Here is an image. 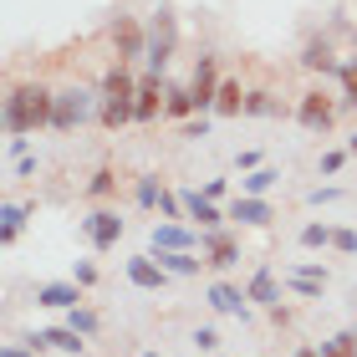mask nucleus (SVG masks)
<instances>
[{"label": "nucleus", "mask_w": 357, "mask_h": 357, "mask_svg": "<svg viewBox=\"0 0 357 357\" xmlns=\"http://www.w3.org/2000/svg\"><path fill=\"white\" fill-rule=\"evenodd\" d=\"M56 123V92L41 82H15L6 97V133L10 138H31L36 128Z\"/></svg>", "instance_id": "f257e3e1"}, {"label": "nucleus", "mask_w": 357, "mask_h": 357, "mask_svg": "<svg viewBox=\"0 0 357 357\" xmlns=\"http://www.w3.org/2000/svg\"><path fill=\"white\" fill-rule=\"evenodd\" d=\"M97 112H102V92L92 87H61L56 92V133H77V128H87Z\"/></svg>", "instance_id": "f03ea898"}, {"label": "nucleus", "mask_w": 357, "mask_h": 357, "mask_svg": "<svg viewBox=\"0 0 357 357\" xmlns=\"http://www.w3.org/2000/svg\"><path fill=\"white\" fill-rule=\"evenodd\" d=\"M174 52H178V15H174L169 6H158L153 21H149V56H143V61H149V72L169 77Z\"/></svg>", "instance_id": "7ed1b4c3"}, {"label": "nucleus", "mask_w": 357, "mask_h": 357, "mask_svg": "<svg viewBox=\"0 0 357 357\" xmlns=\"http://www.w3.org/2000/svg\"><path fill=\"white\" fill-rule=\"evenodd\" d=\"M296 123L306 128V133H332V123H337V97H327V92H301Z\"/></svg>", "instance_id": "20e7f679"}, {"label": "nucleus", "mask_w": 357, "mask_h": 357, "mask_svg": "<svg viewBox=\"0 0 357 357\" xmlns=\"http://www.w3.org/2000/svg\"><path fill=\"white\" fill-rule=\"evenodd\" d=\"M123 230H128V225H123L118 209H92V215L82 220V235L92 240V250H112L123 240Z\"/></svg>", "instance_id": "39448f33"}, {"label": "nucleus", "mask_w": 357, "mask_h": 357, "mask_svg": "<svg viewBox=\"0 0 357 357\" xmlns=\"http://www.w3.org/2000/svg\"><path fill=\"white\" fill-rule=\"evenodd\" d=\"M112 46H118V61L149 56V26H138V15H118L112 21Z\"/></svg>", "instance_id": "423d86ee"}, {"label": "nucleus", "mask_w": 357, "mask_h": 357, "mask_svg": "<svg viewBox=\"0 0 357 357\" xmlns=\"http://www.w3.org/2000/svg\"><path fill=\"white\" fill-rule=\"evenodd\" d=\"M281 291H286V275L275 281L271 266H255L250 281H245V296H250L255 306H266V312H281Z\"/></svg>", "instance_id": "0eeeda50"}, {"label": "nucleus", "mask_w": 357, "mask_h": 357, "mask_svg": "<svg viewBox=\"0 0 357 357\" xmlns=\"http://www.w3.org/2000/svg\"><path fill=\"white\" fill-rule=\"evenodd\" d=\"M178 199H184V215H189V225H199V230H225V209L209 199V194H199V189H184L178 194Z\"/></svg>", "instance_id": "6e6552de"}, {"label": "nucleus", "mask_w": 357, "mask_h": 357, "mask_svg": "<svg viewBox=\"0 0 357 357\" xmlns=\"http://www.w3.org/2000/svg\"><path fill=\"white\" fill-rule=\"evenodd\" d=\"M26 342L36 347V352L56 347V352H67V357H82V352H87V337H82V332H72V327H41V332H31Z\"/></svg>", "instance_id": "1a4fd4ad"}, {"label": "nucleus", "mask_w": 357, "mask_h": 357, "mask_svg": "<svg viewBox=\"0 0 357 357\" xmlns=\"http://www.w3.org/2000/svg\"><path fill=\"white\" fill-rule=\"evenodd\" d=\"M204 296H209V306H215V312H220V317H240V321H245V317H250V296H245V286H230V281H215V286H209V291H204Z\"/></svg>", "instance_id": "9d476101"}, {"label": "nucleus", "mask_w": 357, "mask_h": 357, "mask_svg": "<svg viewBox=\"0 0 357 357\" xmlns=\"http://www.w3.org/2000/svg\"><path fill=\"white\" fill-rule=\"evenodd\" d=\"M204 261L215 266V271L240 266V240H235L230 230H204Z\"/></svg>", "instance_id": "9b49d317"}, {"label": "nucleus", "mask_w": 357, "mask_h": 357, "mask_svg": "<svg viewBox=\"0 0 357 357\" xmlns=\"http://www.w3.org/2000/svg\"><path fill=\"white\" fill-rule=\"evenodd\" d=\"M153 250H199V230H189L178 220H158L153 225Z\"/></svg>", "instance_id": "f8f14e48"}, {"label": "nucleus", "mask_w": 357, "mask_h": 357, "mask_svg": "<svg viewBox=\"0 0 357 357\" xmlns=\"http://www.w3.org/2000/svg\"><path fill=\"white\" fill-rule=\"evenodd\" d=\"M128 281H133L138 291H164L169 271L158 266V255H128Z\"/></svg>", "instance_id": "ddd939ff"}, {"label": "nucleus", "mask_w": 357, "mask_h": 357, "mask_svg": "<svg viewBox=\"0 0 357 357\" xmlns=\"http://www.w3.org/2000/svg\"><path fill=\"white\" fill-rule=\"evenodd\" d=\"M36 306L72 312V306H82V286H77V281H41V286H36Z\"/></svg>", "instance_id": "4468645a"}, {"label": "nucleus", "mask_w": 357, "mask_h": 357, "mask_svg": "<svg viewBox=\"0 0 357 357\" xmlns=\"http://www.w3.org/2000/svg\"><path fill=\"white\" fill-rule=\"evenodd\" d=\"M230 220H235V225H250V230H266V225L275 220V209H271V199H255V194H240V199L230 204Z\"/></svg>", "instance_id": "2eb2a0df"}, {"label": "nucleus", "mask_w": 357, "mask_h": 357, "mask_svg": "<svg viewBox=\"0 0 357 357\" xmlns=\"http://www.w3.org/2000/svg\"><path fill=\"white\" fill-rule=\"evenodd\" d=\"M133 97H138V77L128 72V61L107 67V77H102V102H133Z\"/></svg>", "instance_id": "dca6fc26"}, {"label": "nucleus", "mask_w": 357, "mask_h": 357, "mask_svg": "<svg viewBox=\"0 0 357 357\" xmlns=\"http://www.w3.org/2000/svg\"><path fill=\"white\" fill-rule=\"evenodd\" d=\"M296 61H301L306 72H337V67H342V61H337V52H332V41H327V36H312V41L301 46V56H296Z\"/></svg>", "instance_id": "f3484780"}, {"label": "nucleus", "mask_w": 357, "mask_h": 357, "mask_svg": "<svg viewBox=\"0 0 357 357\" xmlns=\"http://www.w3.org/2000/svg\"><path fill=\"white\" fill-rule=\"evenodd\" d=\"M164 118H174V123H189V118H199L194 87H178V82H169V97H164Z\"/></svg>", "instance_id": "a211bd4d"}, {"label": "nucleus", "mask_w": 357, "mask_h": 357, "mask_svg": "<svg viewBox=\"0 0 357 357\" xmlns=\"http://www.w3.org/2000/svg\"><path fill=\"white\" fill-rule=\"evenodd\" d=\"M153 255H158V266H164L169 275H184V281H189V275H199V266H209L194 250H153Z\"/></svg>", "instance_id": "6ab92c4d"}, {"label": "nucleus", "mask_w": 357, "mask_h": 357, "mask_svg": "<svg viewBox=\"0 0 357 357\" xmlns=\"http://www.w3.org/2000/svg\"><path fill=\"white\" fill-rule=\"evenodd\" d=\"M26 215H31V204H15V199L0 204V240H6V245H15V240H21Z\"/></svg>", "instance_id": "aec40b11"}, {"label": "nucleus", "mask_w": 357, "mask_h": 357, "mask_svg": "<svg viewBox=\"0 0 357 357\" xmlns=\"http://www.w3.org/2000/svg\"><path fill=\"white\" fill-rule=\"evenodd\" d=\"M215 118H245V87H240V82H220Z\"/></svg>", "instance_id": "412c9836"}, {"label": "nucleus", "mask_w": 357, "mask_h": 357, "mask_svg": "<svg viewBox=\"0 0 357 357\" xmlns=\"http://www.w3.org/2000/svg\"><path fill=\"white\" fill-rule=\"evenodd\" d=\"M281 184V169H271V164H261V169H250L245 178H240V194H255V199H266V194Z\"/></svg>", "instance_id": "4be33fe9"}, {"label": "nucleus", "mask_w": 357, "mask_h": 357, "mask_svg": "<svg viewBox=\"0 0 357 357\" xmlns=\"http://www.w3.org/2000/svg\"><path fill=\"white\" fill-rule=\"evenodd\" d=\"M245 118H281V102H275V92L250 87V92H245Z\"/></svg>", "instance_id": "5701e85b"}, {"label": "nucleus", "mask_w": 357, "mask_h": 357, "mask_svg": "<svg viewBox=\"0 0 357 357\" xmlns=\"http://www.w3.org/2000/svg\"><path fill=\"white\" fill-rule=\"evenodd\" d=\"M286 286L296 291V296L317 301V296H321V286H327V275H312V271H296V266H291V271H286Z\"/></svg>", "instance_id": "b1692460"}, {"label": "nucleus", "mask_w": 357, "mask_h": 357, "mask_svg": "<svg viewBox=\"0 0 357 357\" xmlns=\"http://www.w3.org/2000/svg\"><path fill=\"white\" fill-rule=\"evenodd\" d=\"M97 123H102V128H112V133H118V128H128V123H138V118H133V102H102Z\"/></svg>", "instance_id": "393cba45"}, {"label": "nucleus", "mask_w": 357, "mask_h": 357, "mask_svg": "<svg viewBox=\"0 0 357 357\" xmlns=\"http://www.w3.org/2000/svg\"><path fill=\"white\" fill-rule=\"evenodd\" d=\"M133 199H138V209H158V199H164L158 174H143V178H138V184H133Z\"/></svg>", "instance_id": "a878e982"}, {"label": "nucleus", "mask_w": 357, "mask_h": 357, "mask_svg": "<svg viewBox=\"0 0 357 357\" xmlns=\"http://www.w3.org/2000/svg\"><path fill=\"white\" fill-rule=\"evenodd\" d=\"M67 327L82 332V337H97V332H102V317H97L92 306H72V312H67Z\"/></svg>", "instance_id": "bb28decb"}, {"label": "nucleus", "mask_w": 357, "mask_h": 357, "mask_svg": "<svg viewBox=\"0 0 357 357\" xmlns=\"http://www.w3.org/2000/svg\"><path fill=\"white\" fill-rule=\"evenodd\" d=\"M337 82H342V97H337V107H357V56L337 67Z\"/></svg>", "instance_id": "cd10ccee"}, {"label": "nucleus", "mask_w": 357, "mask_h": 357, "mask_svg": "<svg viewBox=\"0 0 357 357\" xmlns=\"http://www.w3.org/2000/svg\"><path fill=\"white\" fill-rule=\"evenodd\" d=\"M332 235H337V230H332V225H321V220L301 225V245H306V250H327V245H332Z\"/></svg>", "instance_id": "c85d7f7f"}, {"label": "nucleus", "mask_w": 357, "mask_h": 357, "mask_svg": "<svg viewBox=\"0 0 357 357\" xmlns=\"http://www.w3.org/2000/svg\"><path fill=\"white\" fill-rule=\"evenodd\" d=\"M317 352H321V357H357V332H337V337H327Z\"/></svg>", "instance_id": "c756f323"}, {"label": "nucleus", "mask_w": 357, "mask_h": 357, "mask_svg": "<svg viewBox=\"0 0 357 357\" xmlns=\"http://www.w3.org/2000/svg\"><path fill=\"white\" fill-rule=\"evenodd\" d=\"M112 189H118V174H112L107 164H102V169H97V174L87 178V199H107Z\"/></svg>", "instance_id": "7c9ffc66"}, {"label": "nucleus", "mask_w": 357, "mask_h": 357, "mask_svg": "<svg viewBox=\"0 0 357 357\" xmlns=\"http://www.w3.org/2000/svg\"><path fill=\"white\" fill-rule=\"evenodd\" d=\"M342 164H347V149H327V153H321V164H317V174H321V178H337V174H342Z\"/></svg>", "instance_id": "2f4dec72"}, {"label": "nucleus", "mask_w": 357, "mask_h": 357, "mask_svg": "<svg viewBox=\"0 0 357 357\" xmlns=\"http://www.w3.org/2000/svg\"><path fill=\"white\" fill-rule=\"evenodd\" d=\"M342 199V189L337 184H317V189H306V204H337Z\"/></svg>", "instance_id": "473e14b6"}, {"label": "nucleus", "mask_w": 357, "mask_h": 357, "mask_svg": "<svg viewBox=\"0 0 357 357\" xmlns=\"http://www.w3.org/2000/svg\"><path fill=\"white\" fill-rule=\"evenodd\" d=\"M158 215H164V220H189V215H184V199L169 194V189H164V199H158Z\"/></svg>", "instance_id": "72a5a7b5"}, {"label": "nucleus", "mask_w": 357, "mask_h": 357, "mask_svg": "<svg viewBox=\"0 0 357 357\" xmlns=\"http://www.w3.org/2000/svg\"><path fill=\"white\" fill-rule=\"evenodd\" d=\"M97 275H102V271H97L92 261H77V266H72V281L82 286V291H87V286H97Z\"/></svg>", "instance_id": "f704fd0d"}, {"label": "nucleus", "mask_w": 357, "mask_h": 357, "mask_svg": "<svg viewBox=\"0 0 357 357\" xmlns=\"http://www.w3.org/2000/svg\"><path fill=\"white\" fill-rule=\"evenodd\" d=\"M189 342L199 347V352H215V347H220V332H215V327H194V337H189Z\"/></svg>", "instance_id": "c9c22d12"}, {"label": "nucleus", "mask_w": 357, "mask_h": 357, "mask_svg": "<svg viewBox=\"0 0 357 357\" xmlns=\"http://www.w3.org/2000/svg\"><path fill=\"white\" fill-rule=\"evenodd\" d=\"M332 250H342V255H357V230H337V235H332Z\"/></svg>", "instance_id": "e433bc0d"}, {"label": "nucleus", "mask_w": 357, "mask_h": 357, "mask_svg": "<svg viewBox=\"0 0 357 357\" xmlns=\"http://www.w3.org/2000/svg\"><path fill=\"white\" fill-rule=\"evenodd\" d=\"M184 138H194V143H199V138H209V118H204V112L184 123Z\"/></svg>", "instance_id": "4c0bfd02"}, {"label": "nucleus", "mask_w": 357, "mask_h": 357, "mask_svg": "<svg viewBox=\"0 0 357 357\" xmlns=\"http://www.w3.org/2000/svg\"><path fill=\"white\" fill-rule=\"evenodd\" d=\"M235 169H240V174L261 169V153H255V149H245V153H235Z\"/></svg>", "instance_id": "58836bf2"}, {"label": "nucleus", "mask_w": 357, "mask_h": 357, "mask_svg": "<svg viewBox=\"0 0 357 357\" xmlns=\"http://www.w3.org/2000/svg\"><path fill=\"white\" fill-rule=\"evenodd\" d=\"M225 189H230V184H225V178H204V189H199V194H209V199L220 204V199H225Z\"/></svg>", "instance_id": "ea45409f"}, {"label": "nucleus", "mask_w": 357, "mask_h": 357, "mask_svg": "<svg viewBox=\"0 0 357 357\" xmlns=\"http://www.w3.org/2000/svg\"><path fill=\"white\" fill-rule=\"evenodd\" d=\"M6 153H10V158H26V153H31V138H10Z\"/></svg>", "instance_id": "a19ab883"}, {"label": "nucleus", "mask_w": 357, "mask_h": 357, "mask_svg": "<svg viewBox=\"0 0 357 357\" xmlns=\"http://www.w3.org/2000/svg\"><path fill=\"white\" fill-rule=\"evenodd\" d=\"M0 357H36V347H31V342L15 347V342H10V347H0Z\"/></svg>", "instance_id": "79ce46f5"}, {"label": "nucleus", "mask_w": 357, "mask_h": 357, "mask_svg": "<svg viewBox=\"0 0 357 357\" xmlns=\"http://www.w3.org/2000/svg\"><path fill=\"white\" fill-rule=\"evenodd\" d=\"M347 153H352V158H357V133H347Z\"/></svg>", "instance_id": "37998d69"}, {"label": "nucleus", "mask_w": 357, "mask_h": 357, "mask_svg": "<svg viewBox=\"0 0 357 357\" xmlns=\"http://www.w3.org/2000/svg\"><path fill=\"white\" fill-rule=\"evenodd\" d=\"M296 357H321V352H317V347H301V352H296Z\"/></svg>", "instance_id": "c03bdc74"}, {"label": "nucleus", "mask_w": 357, "mask_h": 357, "mask_svg": "<svg viewBox=\"0 0 357 357\" xmlns=\"http://www.w3.org/2000/svg\"><path fill=\"white\" fill-rule=\"evenodd\" d=\"M143 357H158V352H143Z\"/></svg>", "instance_id": "a18cd8bd"}]
</instances>
